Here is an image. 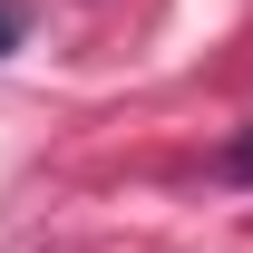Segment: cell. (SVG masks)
<instances>
[{
	"mask_svg": "<svg viewBox=\"0 0 253 253\" xmlns=\"http://www.w3.org/2000/svg\"><path fill=\"white\" fill-rule=\"evenodd\" d=\"M224 175H234V185H253V126L234 136V146H224Z\"/></svg>",
	"mask_w": 253,
	"mask_h": 253,
	"instance_id": "cell-1",
	"label": "cell"
},
{
	"mask_svg": "<svg viewBox=\"0 0 253 253\" xmlns=\"http://www.w3.org/2000/svg\"><path fill=\"white\" fill-rule=\"evenodd\" d=\"M10 49H20V10L0 0V59H10Z\"/></svg>",
	"mask_w": 253,
	"mask_h": 253,
	"instance_id": "cell-2",
	"label": "cell"
}]
</instances>
